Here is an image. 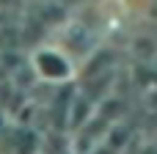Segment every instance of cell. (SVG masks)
<instances>
[{
	"label": "cell",
	"mask_w": 157,
	"mask_h": 154,
	"mask_svg": "<svg viewBox=\"0 0 157 154\" xmlns=\"http://www.w3.org/2000/svg\"><path fill=\"white\" fill-rule=\"evenodd\" d=\"M39 69H41V74H47L52 80H58V77H63L69 72L66 61L61 55H55V52H39Z\"/></svg>",
	"instance_id": "cell-1"
}]
</instances>
